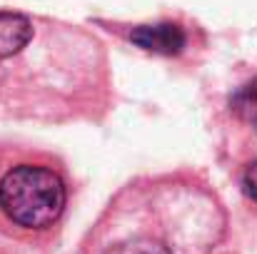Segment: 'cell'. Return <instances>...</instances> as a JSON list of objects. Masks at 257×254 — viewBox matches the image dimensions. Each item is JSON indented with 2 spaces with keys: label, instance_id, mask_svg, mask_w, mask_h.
<instances>
[{
  "label": "cell",
  "instance_id": "obj_5",
  "mask_svg": "<svg viewBox=\"0 0 257 254\" xmlns=\"http://www.w3.org/2000/svg\"><path fill=\"white\" fill-rule=\"evenodd\" d=\"M242 189L252 202H257V160H252L242 172Z\"/></svg>",
  "mask_w": 257,
  "mask_h": 254
},
{
  "label": "cell",
  "instance_id": "obj_4",
  "mask_svg": "<svg viewBox=\"0 0 257 254\" xmlns=\"http://www.w3.org/2000/svg\"><path fill=\"white\" fill-rule=\"evenodd\" d=\"M105 254H172V249L158 237L135 234V237H125V239L110 244Z\"/></svg>",
  "mask_w": 257,
  "mask_h": 254
},
{
  "label": "cell",
  "instance_id": "obj_1",
  "mask_svg": "<svg viewBox=\"0 0 257 254\" xmlns=\"http://www.w3.org/2000/svg\"><path fill=\"white\" fill-rule=\"evenodd\" d=\"M65 207L68 174L55 155L0 142V232L15 239L45 237Z\"/></svg>",
  "mask_w": 257,
  "mask_h": 254
},
{
  "label": "cell",
  "instance_id": "obj_3",
  "mask_svg": "<svg viewBox=\"0 0 257 254\" xmlns=\"http://www.w3.org/2000/svg\"><path fill=\"white\" fill-rule=\"evenodd\" d=\"M35 40V25L23 13L0 10V60L13 58Z\"/></svg>",
  "mask_w": 257,
  "mask_h": 254
},
{
  "label": "cell",
  "instance_id": "obj_2",
  "mask_svg": "<svg viewBox=\"0 0 257 254\" xmlns=\"http://www.w3.org/2000/svg\"><path fill=\"white\" fill-rule=\"evenodd\" d=\"M130 43L155 55H180L187 45V35L177 23H158V25H138L130 30Z\"/></svg>",
  "mask_w": 257,
  "mask_h": 254
}]
</instances>
